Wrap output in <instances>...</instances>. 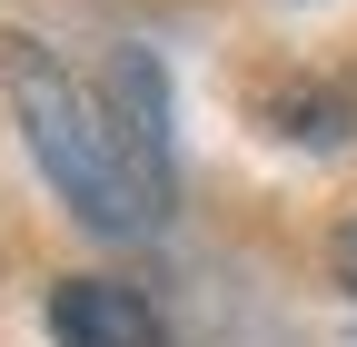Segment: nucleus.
Returning a JSON list of instances; mask_svg holds the SVG:
<instances>
[{
    "label": "nucleus",
    "mask_w": 357,
    "mask_h": 347,
    "mask_svg": "<svg viewBox=\"0 0 357 347\" xmlns=\"http://www.w3.org/2000/svg\"><path fill=\"white\" fill-rule=\"evenodd\" d=\"M50 337L60 347H169V318L129 278H60L50 288Z\"/></svg>",
    "instance_id": "nucleus-2"
},
{
    "label": "nucleus",
    "mask_w": 357,
    "mask_h": 347,
    "mask_svg": "<svg viewBox=\"0 0 357 347\" xmlns=\"http://www.w3.org/2000/svg\"><path fill=\"white\" fill-rule=\"evenodd\" d=\"M0 79H10V109H20V129H30L40 169H50V189L79 208L89 229H109V238L159 229V208H169V169L139 159L129 119H109L50 50H40V40H0Z\"/></svg>",
    "instance_id": "nucleus-1"
},
{
    "label": "nucleus",
    "mask_w": 357,
    "mask_h": 347,
    "mask_svg": "<svg viewBox=\"0 0 357 347\" xmlns=\"http://www.w3.org/2000/svg\"><path fill=\"white\" fill-rule=\"evenodd\" d=\"M337 278H347V288H357V219H347V229H337Z\"/></svg>",
    "instance_id": "nucleus-3"
}]
</instances>
